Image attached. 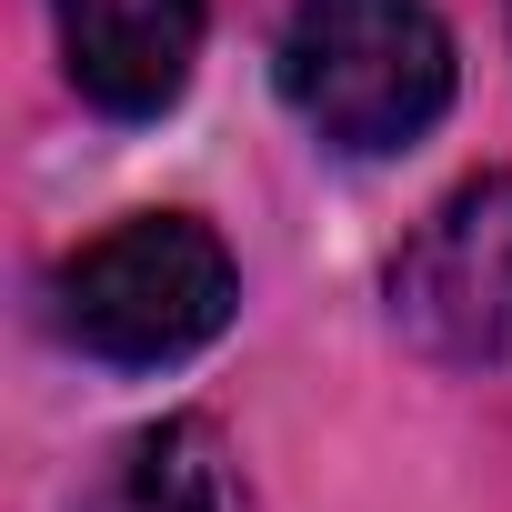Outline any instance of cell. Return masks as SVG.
<instances>
[{
	"instance_id": "cell-2",
	"label": "cell",
	"mask_w": 512,
	"mask_h": 512,
	"mask_svg": "<svg viewBox=\"0 0 512 512\" xmlns=\"http://www.w3.org/2000/svg\"><path fill=\"white\" fill-rule=\"evenodd\" d=\"M241 302V272L211 221L191 211H131L111 221L101 241H81L61 282H51V312L61 332L91 352V362H121V372H161V362H191L201 342H221Z\"/></svg>"
},
{
	"instance_id": "cell-1",
	"label": "cell",
	"mask_w": 512,
	"mask_h": 512,
	"mask_svg": "<svg viewBox=\"0 0 512 512\" xmlns=\"http://www.w3.org/2000/svg\"><path fill=\"white\" fill-rule=\"evenodd\" d=\"M452 31L432 0H292L282 31V101L312 141L382 161L412 151L452 111Z\"/></svg>"
},
{
	"instance_id": "cell-4",
	"label": "cell",
	"mask_w": 512,
	"mask_h": 512,
	"mask_svg": "<svg viewBox=\"0 0 512 512\" xmlns=\"http://www.w3.org/2000/svg\"><path fill=\"white\" fill-rule=\"evenodd\" d=\"M51 11H61V61L81 101H101L111 121H151L191 91L211 0H51Z\"/></svg>"
},
{
	"instance_id": "cell-3",
	"label": "cell",
	"mask_w": 512,
	"mask_h": 512,
	"mask_svg": "<svg viewBox=\"0 0 512 512\" xmlns=\"http://www.w3.org/2000/svg\"><path fill=\"white\" fill-rule=\"evenodd\" d=\"M392 322L452 362V372H492L512 362V171L462 181L392 262Z\"/></svg>"
},
{
	"instance_id": "cell-5",
	"label": "cell",
	"mask_w": 512,
	"mask_h": 512,
	"mask_svg": "<svg viewBox=\"0 0 512 512\" xmlns=\"http://www.w3.org/2000/svg\"><path fill=\"white\" fill-rule=\"evenodd\" d=\"M91 512H231V472L201 422H161L121 452V472L91 492Z\"/></svg>"
}]
</instances>
